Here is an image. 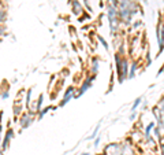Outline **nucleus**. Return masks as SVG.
Returning <instances> with one entry per match:
<instances>
[{"label":"nucleus","mask_w":164,"mask_h":155,"mask_svg":"<svg viewBox=\"0 0 164 155\" xmlns=\"http://www.w3.org/2000/svg\"><path fill=\"white\" fill-rule=\"evenodd\" d=\"M115 58H116V70H118L119 81L123 83L125 77H127V70H129L127 61H126V58H119L118 55H116Z\"/></svg>","instance_id":"nucleus-1"},{"label":"nucleus","mask_w":164,"mask_h":155,"mask_svg":"<svg viewBox=\"0 0 164 155\" xmlns=\"http://www.w3.org/2000/svg\"><path fill=\"white\" fill-rule=\"evenodd\" d=\"M31 122H33V114L31 113H23L21 115V118H19V125H21V128L22 129H26L27 126H30L31 125Z\"/></svg>","instance_id":"nucleus-2"},{"label":"nucleus","mask_w":164,"mask_h":155,"mask_svg":"<svg viewBox=\"0 0 164 155\" xmlns=\"http://www.w3.org/2000/svg\"><path fill=\"white\" fill-rule=\"evenodd\" d=\"M12 137H14V131L10 128L6 131V136L3 137L2 140V151H6L8 148V145H10V141L12 140Z\"/></svg>","instance_id":"nucleus-3"},{"label":"nucleus","mask_w":164,"mask_h":155,"mask_svg":"<svg viewBox=\"0 0 164 155\" xmlns=\"http://www.w3.org/2000/svg\"><path fill=\"white\" fill-rule=\"evenodd\" d=\"M93 80H94V77H93V75H90V77H89V78H86V80H85V81H84V84H82V85H81V88H80V91H78V93H77V95H75V96H74V97H78V96H81V95H82V93H85V92H86V89H88V88H89V87H90V85H92V83H93Z\"/></svg>","instance_id":"nucleus-4"},{"label":"nucleus","mask_w":164,"mask_h":155,"mask_svg":"<svg viewBox=\"0 0 164 155\" xmlns=\"http://www.w3.org/2000/svg\"><path fill=\"white\" fill-rule=\"evenodd\" d=\"M74 91H75L74 87H68L67 88V91L64 92V96H63V100L60 102V106H64L67 102H70V99L72 97V95H74Z\"/></svg>","instance_id":"nucleus-5"},{"label":"nucleus","mask_w":164,"mask_h":155,"mask_svg":"<svg viewBox=\"0 0 164 155\" xmlns=\"http://www.w3.org/2000/svg\"><path fill=\"white\" fill-rule=\"evenodd\" d=\"M70 4H71V11L74 12L75 15H78L80 12H82L84 10H82V4L78 0H70Z\"/></svg>","instance_id":"nucleus-6"},{"label":"nucleus","mask_w":164,"mask_h":155,"mask_svg":"<svg viewBox=\"0 0 164 155\" xmlns=\"http://www.w3.org/2000/svg\"><path fill=\"white\" fill-rule=\"evenodd\" d=\"M21 113H22V103L19 102V100H17V103L14 104V121L15 122L19 119Z\"/></svg>","instance_id":"nucleus-7"},{"label":"nucleus","mask_w":164,"mask_h":155,"mask_svg":"<svg viewBox=\"0 0 164 155\" xmlns=\"http://www.w3.org/2000/svg\"><path fill=\"white\" fill-rule=\"evenodd\" d=\"M31 92H33V89L29 88V89H27V93H26V97H25V107H26L27 110H29V106H30V102H31Z\"/></svg>","instance_id":"nucleus-8"},{"label":"nucleus","mask_w":164,"mask_h":155,"mask_svg":"<svg viewBox=\"0 0 164 155\" xmlns=\"http://www.w3.org/2000/svg\"><path fill=\"white\" fill-rule=\"evenodd\" d=\"M6 18H7V12L4 11V8H0V25H3Z\"/></svg>","instance_id":"nucleus-9"},{"label":"nucleus","mask_w":164,"mask_h":155,"mask_svg":"<svg viewBox=\"0 0 164 155\" xmlns=\"http://www.w3.org/2000/svg\"><path fill=\"white\" fill-rule=\"evenodd\" d=\"M49 110H52V107H45V109H41L40 111H39V113H40V114H39V119H41V118H43V117L45 115V114L48 113Z\"/></svg>","instance_id":"nucleus-10"},{"label":"nucleus","mask_w":164,"mask_h":155,"mask_svg":"<svg viewBox=\"0 0 164 155\" xmlns=\"http://www.w3.org/2000/svg\"><path fill=\"white\" fill-rule=\"evenodd\" d=\"M99 129H100V124L96 126V129H94V132H93V133L89 136V137H88V140H93V139H94V137H96V136H97V132H99Z\"/></svg>","instance_id":"nucleus-11"},{"label":"nucleus","mask_w":164,"mask_h":155,"mask_svg":"<svg viewBox=\"0 0 164 155\" xmlns=\"http://www.w3.org/2000/svg\"><path fill=\"white\" fill-rule=\"evenodd\" d=\"M141 103V97H138V99H135V102L133 103V106H131V113H134L135 111V109L138 107V104Z\"/></svg>","instance_id":"nucleus-12"},{"label":"nucleus","mask_w":164,"mask_h":155,"mask_svg":"<svg viewBox=\"0 0 164 155\" xmlns=\"http://www.w3.org/2000/svg\"><path fill=\"white\" fill-rule=\"evenodd\" d=\"M135 69H137V65H135V63H133V65H131L130 74H129V78H133V77H134V74H135Z\"/></svg>","instance_id":"nucleus-13"},{"label":"nucleus","mask_w":164,"mask_h":155,"mask_svg":"<svg viewBox=\"0 0 164 155\" xmlns=\"http://www.w3.org/2000/svg\"><path fill=\"white\" fill-rule=\"evenodd\" d=\"M153 126H154V124H153V122L146 126V129H145V135H146V137H149V135H150V129H152Z\"/></svg>","instance_id":"nucleus-14"},{"label":"nucleus","mask_w":164,"mask_h":155,"mask_svg":"<svg viewBox=\"0 0 164 155\" xmlns=\"http://www.w3.org/2000/svg\"><path fill=\"white\" fill-rule=\"evenodd\" d=\"M8 95H10V92H8V89H7L6 92H3V93H2V99H7Z\"/></svg>","instance_id":"nucleus-15"},{"label":"nucleus","mask_w":164,"mask_h":155,"mask_svg":"<svg viewBox=\"0 0 164 155\" xmlns=\"http://www.w3.org/2000/svg\"><path fill=\"white\" fill-rule=\"evenodd\" d=\"M99 141H100V139L97 137V139H96V141H94V145H96V147H97V145H99Z\"/></svg>","instance_id":"nucleus-16"},{"label":"nucleus","mask_w":164,"mask_h":155,"mask_svg":"<svg viewBox=\"0 0 164 155\" xmlns=\"http://www.w3.org/2000/svg\"><path fill=\"white\" fill-rule=\"evenodd\" d=\"M109 3H111V4H113V6H115V4H116V0H109Z\"/></svg>","instance_id":"nucleus-17"},{"label":"nucleus","mask_w":164,"mask_h":155,"mask_svg":"<svg viewBox=\"0 0 164 155\" xmlns=\"http://www.w3.org/2000/svg\"><path fill=\"white\" fill-rule=\"evenodd\" d=\"M0 8H3V2L0 0Z\"/></svg>","instance_id":"nucleus-18"},{"label":"nucleus","mask_w":164,"mask_h":155,"mask_svg":"<svg viewBox=\"0 0 164 155\" xmlns=\"http://www.w3.org/2000/svg\"><path fill=\"white\" fill-rule=\"evenodd\" d=\"M162 153H163V155H164V145L162 147Z\"/></svg>","instance_id":"nucleus-19"},{"label":"nucleus","mask_w":164,"mask_h":155,"mask_svg":"<svg viewBox=\"0 0 164 155\" xmlns=\"http://www.w3.org/2000/svg\"><path fill=\"white\" fill-rule=\"evenodd\" d=\"M82 155H89V154H88V153H85V154H82Z\"/></svg>","instance_id":"nucleus-20"},{"label":"nucleus","mask_w":164,"mask_h":155,"mask_svg":"<svg viewBox=\"0 0 164 155\" xmlns=\"http://www.w3.org/2000/svg\"><path fill=\"white\" fill-rule=\"evenodd\" d=\"M0 97H2V93H0Z\"/></svg>","instance_id":"nucleus-21"}]
</instances>
